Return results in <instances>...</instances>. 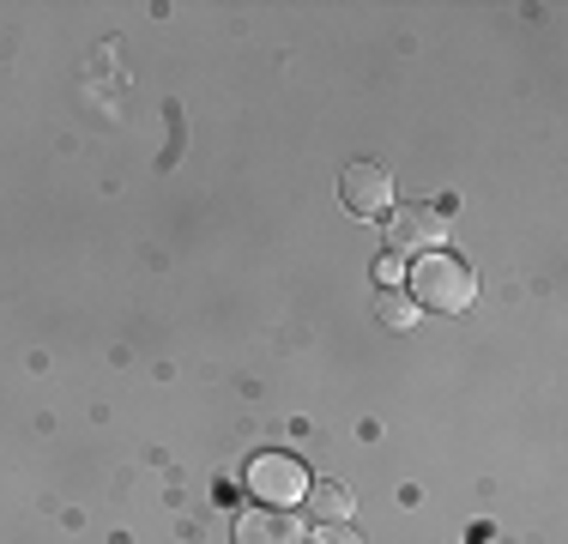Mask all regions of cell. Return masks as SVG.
<instances>
[{
  "mask_svg": "<svg viewBox=\"0 0 568 544\" xmlns=\"http://www.w3.org/2000/svg\"><path fill=\"white\" fill-rule=\"evenodd\" d=\"M303 502H308V514H315L321 526H333V521H351V502L357 496H351L345 484H308Z\"/></svg>",
  "mask_w": 568,
  "mask_h": 544,
  "instance_id": "8992f818",
  "label": "cell"
},
{
  "mask_svg": "<svg viewBox=\"0 0 568 544\" xmlns=\"http://www.w3.org/2000/svg\"><path fill=\"white\" fill-rule=\"evenodd\" d=\"M399 254H382V261H375V284H382V291H394V279H399Z\"/></svg>",
  "mask_w": 568,
  "mask_h": 544,
  "instance_id": "ba28073f",
  "label": "cell"
},
{
  "mask_svg": "<svg viewBox=\"0 0 568 544\" xmlns=\"http://www.w3.org/2000/svg\"><path fill=\"white\" fill-rule=\"evenodd\" d=\"M471 296H478V279H471V266L459 261V254H424L412 272V303L417 309H442V315H459V309H471Z\"/></svg>",
  "mask_w": 568,
  "mask_h": 544,
  "instance_id": "6da1fadb",
  "label": "cell"
},
{
  "mask_svg": "<svg viewBox=\"0 0 568 544\" xmlns=\"http://www.w3.org/2000/svg\"><path fill=\"white\" fill-rule=\"evenodd\" d=\"M315 544H363V538L351 533L345 521H333V526H321V538H315Z\"/></svg>",
  "mask_w": 568,
  "mask_h": 544,
  "instance_id": "9c48e42d",
  "label": "cell"
},
{
  "mask_svg": "<svg viewBox=\"0 0 568 544\" xmlns=\"http://www.w3.org/2000/svg\"><path fill=\"white\" fill-rule=\"evenodd\" d=\"M236 544H308L291 508H248L236 521Z\"/></svg>",
  "mask_w": 568,
  "mask_h": 544,
  "instance_id": "5b68a950",
  "label": "cell"
},
{
  "mask_svg": "<svg viewBox=\"0 0 568 544\" xmlns=\"http://www.w3.org/2000/svg\"><path fill=\"white\" fill-rule=\"evenodd\" d=\"M339 200L357 218H382L387 206H394V175H387L382 163L357 158V163H345V170H339Z\"/></svg>",
  "mask_w": 568,
  "mask_h": 544,
  "instance_id": "277c9868",
  "label": "cell"
},
{
  "mask_svg": "<svg viewBox=\"0 0 568 544\" xmlns=\"http://www.w3.org/2000/svg\"><path fill=\"white\" fill-rule=\"evenodd\" d=\"M382 321L394 326V333H405V326L417 321V303H412V296H399V291H382Z\"/></svg>",
  "mask_w": 568,
  "mask_h": 544,
  "instance_id": "52a82bcc",
  "label": "cell"
},
{
  "mask_svg": "<svg viewBox=\"0 0 568 544\" xmlns=\"http://www.w3.org/2000/svg\"><path fill=\"white\" fill-rule=\"evenodd\" d=\"M387 242H394V254H436L448 242V212L442 206H394Z\"/></svg>",
  "mask_w": 568,
  "mask_h": 544,
  "instance_id": "3957f363",
  "label": "cell"
},
{
  "mask_svg": "<svg viewBox=\"0 0 568 544\" xmlns=\"http://www.w3.org/2000/svg\"><path fill=\"white\" fill-rule=\"evenodd\" d=\"M248 496H261V508H296L308 496V472L291 454H261L248 466Z\"/></svg>",
  "mask_w": 568,
  "mask_h": 544,
  "instance_id": "7a4b0ae2",
  "label": "cell"
}]
</instances>
